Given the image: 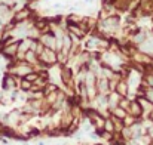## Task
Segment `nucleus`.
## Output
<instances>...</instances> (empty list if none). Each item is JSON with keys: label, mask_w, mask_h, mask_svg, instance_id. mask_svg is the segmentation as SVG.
I'll return each instance as SVG.
<instances>
[{"label": "nucleus", "mask_w": 153, "mask_h": 145, "mask_svg": "<svg viewBox=\"0 0 153 145\" xmlns=\"http://www.w3.org/2000/svg\"><path fill=\"white\" fill-rule=\"evenodd\" d=\"M33 16H34L33 9H31L30 6H27V7H24V9H19V10L13 12V15H12V21H13L15 24H19V22H24V21L33 19Z\"/></svg>", "instance_id": "obj_1"}, {"label": "nucleus", "mask_w": 153, "mask_h": 145, "mask_svg": "<svg viewBox=\"0 0 153 145\" xmlns=\"http://www.w3.org/2000/svg\"><path fill=\"white\" fill-rule=\"evenodd\" d=\"M19 82H21V77H16L10 73H6L1 79V88H3V91H13L19 86Z\"/></svg>", "instance_id": "obj_2"}, {"label": "nucleus", "mask_w": 153, "mask_h": 145, "mask_svg": "<svg viewBox=\"0 0 153 145\" xmlns=\"http://www.w3.org/2000/svg\"><path fill=\"white\" fill-rule=\"evenodd\" d=\"M39 40H40V43H42L45 48H49V49L56 50V37H55V34H53L52 31H48V33L40 34Z\"/></svg>", "instance_id": "obj_3"}, {"label": "nucleus", "mask_w": 153, "mask_h": 145, "mask_svg": "<svg viewBox=\"0 0 153 145\" xmlns=\"http://www.w3.org/2000/svg\"><path fill=\"white\" fill-rule=\"evenodd\" d=\"M97 92L100 95H108L110 93V80L107 77L100 76L97 79Z\"/></svg>", "instance_id": "obj_4"}, {"label": "nucleus", "mask_w": 153, "mask_h": 145, "mask_svg": "<svg viewBox=\"0 0 153 145\" xmlns=\"http://www.w3.org/2000/svg\"><path fill=\"white\" fill-rule=\"evenodd\" d=\"M143 113H144V111H143L141 105L138 104L137 98L131 99V104H129V108H128V114L132 116V117H135V119H140V117L143 116Z\"/></svg>", "instance_id": "obj_5"}, {"label": "nucleus", "mask_w": 153, "mask_h": 145, "mask_svg": "<svg viewBox=\"0 0 153 145\" xmlns=\"http://www.w3.org/2000/svg\"><path fill=\"white\" fill-rule=\"evenodd\" d=\"M24 59H25V61H27V62H28L30 65H33V67H34L36 70H37L39 67H40V61H39V55H37V53H36L34 50H31V49L25 52V56H24Z\"/></svg>", "instance_id": "obj_6"}, {"label": "nucleus", "mask_w": 153, "mask_h": 145, "mask_svg": "<svg viewBox=\"0 0 153 145\" xmlns=\"http://www.w3.org/2000/svg\"><path fill=\"white\" fill-rule=\"evenodd\" d=\"M120 96H128L129 95V85L126 82V79H120L117 83H116V89H114Z\"/></svg>", "instance_id": "obj_7"}, {"label": "nucleus", "mask_w": 153, "mask_h": 145, "mask_svg": "<svg viewBox=\"0 0 153 145\" xmlns=\"http://www.w3.org/2000/svg\"><path fill=\"white\" fill-rule=\"evenodd\" d=\"M137 101H138V104L141 105V108H143V111H147V113H150L153 110V104L147 99V98L144 96H137Z\"/></svg>", "instance_id": "obj_8"}, {"label": "nucleus", "mask_w": 153, "mask_h": 145, "mask_svg": "<svg viewBox=\"0 0 153 145\" xmlns=\"http://www.w3.org/2000/svg\"><path fill=\"white\" fill-rule=\"evenodd\" d=\"M82 19H83V15H77V13H68L67 16H65V22L67 24H80L82 22Z\"/></svg>", "instance_id": "obj_9"}, {"label": "nucleus", "mask_w": 153, "mask_h": 145, "mask_svg": "<svg viewBox=\"0 0 153 145\" xmlns=\"http://www.w3.org/2000/svg\"><path fill=\"white\" fill-rule=\"evenodd\" d=\"M110 114L114 116V117H117V119H120V120H123L128 116V111L125 108H122V107H116V108L110 110Z\"/></svg>", "instance_id": "obj_10"}, {"label": "nucleus", "mask_w": 153, "mask_h": 145, "mask_svg": "<svg viewBox=\"0 0 153 145\" xmlns=\"http://www.w3.org/2000/svg\"><path fill=\"white\" fill-rule=\"evenodd\" d=\"M18 88H19L22 92H27V93H28V92L31 91V88H33V83H31V82H28V80H25V79L22 77V79H21V82H19V86H18Z\"/></svg>", "instance_id": "obj_11"}, {"label": "nucleus", "mask_w": 153, "mask_h": 145, "mask_svg": "<svg viewBox=\"0 0 153 145\" xmlns=\"http://www.w3.org/2000/svg\"><path fill=\"white\" fill-rule=\"evenodd\" d=\"M104 130L108 132V133H116L114 123H113V120L110 119V116H108V119H105V121H104Z\"/></svg>", "instance_id": "obj_12"}, {"label": "nucleus", "mask_w": 153, "mask_h": 145, "mask_svg": "<svg viewBox=\"0 0 153 145\" xmlns=\"http://www.w3.org/2000/svg\"><path fill=\"white\" fill-rule=\"evenodd\" d=\"M24 79H25V80H28V82H31V83H34V82L39 79V73H37V70H34V71L28 73V74H27Z\"/></svg>", "instance_id": "obj_13"}, {"label": "nucleus", "mask_w": 153, "mask_h": 145, "mask_svg": "<svg viewBox=\"0 0 153 145\" xmlns=\"http://www.w3.org/2000/svg\"><path fill=\"white\" fill-rule=\"evenodd\" d=\"M143 88H144V86H143ZM143 96L147 98L153 104V88H144V95H143Z\"/></svg>", "instance_id": "obj_14"}, {"label": "nucleus", "mask_w": 153, "mask_h": 145, "mask_svg": "<svg viewBox=\"0 0 153 145\" xmlns=\"http://www.w3.org/2000/svg\"><path fill=\"white\" fill-rule=\"evenodd\" d=\"M149 120H150V121H153V110L149 113Z\"/></svg>", "instance_id": "obj_15"}, {"label": "nucleus", "mask_w": 153, "mask_h": 145, "mask_svg": "<svg viewBox=\"0 0 153 145\" xmlns=\"http://www.w3.org/2000/svg\"><path fill=\"white\" fill-rule=\"evenodd\" d=\"M83 1H85L86 4H92V1H94V0H83Z\"/></svg>", "instance_id": "obj_16"}, {"label": "nucleus", "mask_w": 153, "mask_h": 145, "mask_svg": "<svg viewBox=\"0 0 153 145\" xmlns=\"http://www.w3.org/2000/svg\"><path fill=\"white\" fill-rule=\"evenodd\" d=\"M1 98H3V93H1V92H0V101H1Z\"/></svg>", "instance_id": "obj_17"}, {"label": "nucleus", "mask_w": 153, "mask_h": 145, "mask_svg": "<svg viewBox=\"0 0 153 145\" xmlns=\"http://www.w3.org/2000/svg\"><path fill=\"white\" fill-rule=\"evenodd\" d=\"M152 1H153V0H152Z\"/></svg>", "instance_id": "obj_18"}]
</instances>
